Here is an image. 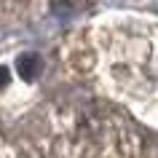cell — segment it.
<instances>
[{"instance_id": "cell-1", "label": "cell", "mask_w": 158, "mask_h": 158, "mask_svg": "<svg viewBox=\"0 0 158 158\" xmlns=\"http://www.w3.org/2000/svg\"><path fill=\"white\" fill-rule=\"evenodd\" d=\"M43 158H142L139 142L121 121L70 115L48 129Z\"/></svg>"}, {"instance_id": "cell-2", "label": "cell", "mask_w": 158, "mask_h": 158, "mask_svg": "<svg viewBox=\"0 0 158 158\" xmlns=\"http://www.w3.org/2000/svg\"><path fill=\"white\" fill-rule=\"evenodd\" d=\"M0 158H19V153L14 148H8V145H6V148L0 145Z\"/></svg>"}, {"instance_id": "cell-3", "label": "cell", "mask_w": 158, "mask_h": 158, "mask_svg": "<svg viewBox=\"0 0 158 158\" xmlns=\"http://www.w3.org/2000/svg\"><path fill=\"white\" fill-rule=\"evenodd\" d=\"M6 3H14V0H0V6H6Z\"/></svg>"}]
</instances>
